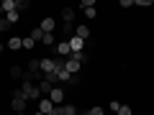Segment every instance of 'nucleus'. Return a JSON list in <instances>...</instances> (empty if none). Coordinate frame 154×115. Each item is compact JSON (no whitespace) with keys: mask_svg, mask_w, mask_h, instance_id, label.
<instances>
[{"mask_svg":"<svg viewBox=\"0 0 154 115\" xmlns=\"http://www.w3.org/2000/svg\"><path fill=\"white\" fill-rule=\"evenodd\" d=\"M33 115H44V113H41V110H36V113H33Z\"/></svg>","mask_w":154,"mask_h":115,"instance_id":"nucleus-33","label":"nucleus"},{"mask_svg":"<svg viewBox=\"0 0 154 115\" xmlns=\"http://www.w3.org/2000/svg\"><path fill=\"white\" fill-rule=\"evenodd\" d=\"M80 66H82V64H80V59H77V56H67V59H64V69L69 72V74H77V72H80Z\"/></svg>","mask_w":154,"mask_h":115,"instance_id":"nucleus-5","label":"nucleus"},{"mask_svg":"<svg viewBox=\"0 0 154 115\" xmlns=\"http://www.w3.org/2000/svg\"><path fill=\"white\" fill-rule=\"evenodd\" d=\"M26 8H28V3H26V0H18V3H16V10H18V13H21V10H26Z\"/></svg>","mask_w":154,"mask_h":115,"instance_id":"nucleus-24","label":"nucleus"},{"mask_svg":"<svg viewBox=\"0 0 154 115\" xmlns=\"http://www.w3.org/2000/svg\"><path fill=\"white\" fill-rule=\"evenodd\" d=\"M118 108H121V102H118V100H113V102H110V110H113V113H118Z\"/></svg>","mask_w":154,"mask_h":115,"instance_id":"nucleus-30","label":"nucleus"},{"mask_svg":"<svg viewBox=\"0 0 154 115\" xmlns=\"http://www.w3.org/2000/svg\"><path fill=\"white\" fill-rule=\"evenodd\" d=\"M41 44H44V46H54V33H44Z\"/></svg>","mask_w":154,"mask_h":115,"instance_id":"nucleus-18","label":"nucleus"},{"mask_svg":"<svg viewBox=\"0 0 154 115\" xmlns=\"http://www.w3.org/2000/svg\"><path fill=\"white\" fill-rule=\"evenodd\" d=\"M38 69H41V74H44V77H46V74H51V72H59L51 56H44V59H38Z\"/></svg>","mask_w":154,"mask_h":115,"instance_id":"nucleus-3","label":"nucleus"},{"mask_svg":"<svg viewBox=\"0 0 154 115\" xmlns=\"http://www.w3.org/2000/svg\"><path fill=\"white\" fill-rule=\"evenodd\" d=\"M80 5H82V8H93V5H95V0H82Z\"/></svg>","mask_w":154,"mask_h":115,"instance_id":"nucleus-29","label":"nucleus"},{"mask_svg":"<svg viewBox=\"0 0 154 115\" xmlns=\"http://www.w3.org/2000/svg\"><path fill=\"white\" fill-rule=\"evenodd\" d=\"M54 51H57V56H62V59H67V56H72V51H69V41H59Z\"/></svg>","mask_w":154,"mask_h":115,"instance_id":"nucleus-6","label":"nucleus"},{"mask_svg":"<svg viewBox=\"0 0 154 115\" xmlns=\"http://www.w3.org/2000/svg\"><path fill=\"white\" fill-rule=\"evenodd\" d=\"M3 51H5V44H0V54H3Z\"/></svg>","mask_w":154,"mask_h":115,"instance_id":"nucleus-31","label":"nucleus"},{"mask_svg":"<svg viewBox=\"0 0 154 115\" xmlns=\"http://www.w3.org/2000/svg\"><path fill=\"white\" fill-rule=\"evenodd\" d=\"M77 59H80V64H88V61H90V54H85V51H82V54H77Z\"/></svg>","mask_w":154,"mask_h":115,"instance_id":"nucleus-26","label":"nucleus"},{"mask_svg":"<svg viewBox=\"0 0 154 115\" xmlns=\"http://www.w3.org/2000/svg\"><path fill=\"white\" fill-rule=\"evenodd\" d=\"M75 36L82 38V41H88V38H90V28H88V26H77V28H75Z\"/></svg>","mask_w":154,"mask_h":115,"instance_id":"nucleus-11","label":"nucleus"},{"mask_svg":"<svg viewBox=\"0 0 154 115\" xmlns=\"http://www.w3.org/2000/svg\"><path fill=\"white\" fill-rule=\"evenodd\" d=\"M59 115H77V108L69 105V102H64V105H59Z\"/></svg>","mask_w":154,"mask_h":115,"instance_id":"nucleus-12","label":"nucleus"},{"mask_svg":"<svg viewBox=\"0 0 154 115\" xmlns=\"http://www.w3.org/2000/svg\"><path fill=\"white\" fill-rule=\"evenodd\" d=\"M21 95L26 100H41V92H38V87L31 82V79H23V87H21Z\"/></svg>","mask_w":154,"mask_h":115,"instance_id":"nucleus-1","label":"nucleus"},{"mask_svg":"<svg viewBox=\"0 0 154 115\" xmlns=\"http://www.w3.org/2000/svg\"><path fill=\"white\" fill-rule=\"evenodd\" d=\"M36 87H38V92L44 95V97H49V92H51V90H54V84H49V82H46V79H41V82H38Z\"/></svg>","mask_w":154,"mask_h":115,"instance_id":"nucleus-10","label":"nucleus"},{"mask_svg":"<svg viewBox=\"0 0 154 115\" xmlns=\"http://www.w3.org/2000/svg\"><path fill=\"white\" fill-rule=\"evenodd\" d=\"M88 115H105V110L95 105V108H90V110H88Z\"/></svg>","mask_w":154,"mask_h":115,"instance_id":"nucleus-22","label":"nucleus"},{"mask_svg":"<svg viewBox=\"0 0 154 115\" xmlns=\"http://www.w3.org/2000/svg\"><path fill=\"white\" fill-rule=\"evenodd\" d=\"M38 28H41L44 33H54V28H57V21L49 16V18H44V21H41V26H38Z\"/></svg>","mask_w":154,"mask_h":115,"instance_id":"nucleus-8","label":"nucleus"},{"mask_svg":"<svg viewBox=\"0 0 154 115\" xmlns=\"http://www.w3.org/2000/svg\"><path fill=\"white\" fill-rule=\"evenodd\" d=\"M80 115H88V113H80Z\"/></svg>","mask_w":154,"mask_h":115,"instance_id":"nucleus-35","label":"nucleus"},{"mask_svg":"<svg viewBox=\"0 0 154 115\" xmlns=\"http://www.w3.org/2000/svg\"><path fill=\"white\" fill-rule=\"evenodd\" d=\"M0 18H5V13H3V5H0Z\"/></svg>","mask_w":154,"mask_h":115,"instance_id":"nucleus-32","label":"nucleus"},{"mask_svg":"<svg viewBox=\"0 0 154 115\" xmlns=\"http://www.w3.org/2000/svg\"><path fill=\"white\" fill-rule=\"evenodd\" d=\"M0 5H3V13H11V10H16V0H3Z\"/></svg>","mask_w":154,"mask_h":115,"instance_id":"nucleus-17","label":"nucleus"},{"mask_svg":"<svg viewBox=\"0 0 154 115\" xmlns=\"http://www.w3.org/2000/svg\"><path fill=\"white\" fill-rule=\"evenodd\" d=\"M8 28H11V23H8L5 18H0V31H8Z\"/></svg>","mask_w":154,"mask_h":115,"instance_id":"nucleus-27","label":"nucleus"},{"mask_svg":"<svg viewBox=\"0 0 154 115\" xmlns=\"http://www.w3.org/2000/svg\"><path fill=\"white\" fill-rule=\"evenodd\" d=\"M8 49H13V51H18V49H23V38H18V36H13L11 41H8Z\"/></svg>","mask_w":154,"mask_h":115,"instance_id":"nucleus-14","label":"nucleus"},{"mask_svg":"<svg viewBox=\"0 0 154 115\" xmlns=\"http://www.w3.org/2000/svg\"><path fill=\"white\" fill-rule=\"evenodd\" d=\"M134 5H136V8H149V5H152V0H134Z\"/></svg>","mask_w":154,"mask_h":115,"instance_id":"nucleus-23","label":"nucleus"},{"mask_svg":"<svg viewBox=\"0 0 154 115\" xmlns=\"http://www.w3.org/2000/svg\"><path fill=\"white\" fill-rule=\"evenodd\" d=\"M85 16L88 18H98V10H95V8H85Z\"/></svg>","mask_w":154,"mask_h":115,"instance_id":"nucleus-25","label":"nucleus"},{"mask_svg":"<svg viewBox=\"0 0 154 115\" xmlns=\"http://www.w3.org/2000/svg\"><path fill=\"white\" fill-rule=\"evenodd\" d=\"M26 102L28 100L21 95V90H16V95H13V100H11V108L16 110V113H26Z\"/></svg>","mask_w":154,"mask_h":115,"instance_id":"nucleus-2","label":"nucleus"},{"mask_svg":"<svg viewBox=\"0 0 154 115\" xmlns=\"http://www.w3.org/2000/svg\"><path fill=\"white\" fill-rule=\"evenodd\" d=\"M16 115H28V113H16Z\"/></svg>","mask_w":154,"mask_h":115,"instance_id":"nucleus-34","label":"nucleus"},{"mask_svg":"<svg viewBox=\"0 0 154 115\" xmlns=\"http://www.w3.org/2000/svg\"><path fill=\"white\" fill-rule=\"evenodd\" d=\"M31 38H33V41H41V38H44V31H41V28H33V31H31Z\"/></svg>","mask_w":154,"mask_h":115,"instance_id":"nucleus-19","label":"nucleus"},{"mask_svg":"<svg viewBox=\"0 0 154 115\" xmlns=\"http://www.w3.org/2000/svg\"><path fill=\"white\" fill-rule=\"evenodd\" d=\"M72 18H75V10H72V8H64V10H62V21L72 23Z\"/></svg>","mask_w":154,"mask_h":115,"instance_id":"nucleus-16","label":"nucleus"},{"mask_svg":"<svg viewBox=\"0 0 154 115\" xmlns=\"http://www.w3.org/2000/svg\"><path fill=\"white\" fill-rule=\"evenodd\" d=\"M18 18H21V13H18V10H11V13H5V21L11 23V26H16V23H18Z\"/></svg>","mask_w":154,"mask_h":115,"instance_id":"nucleus-15","label":"nucleus"},{"mask_svg":"<svg viewBox=\"0 0 154 115\" xmlns=\"http://www.w3.org/2000/svg\"><path fill=\"white\" fill-rule=\"evenodd\" d=\"M118 5H121V8H134V0H121Z\"/></svg>","mask_w":154,"mask_h":115,"instance_id":"nucleus-28","label":"nucleus"},{"mask_svg":"<svg viewBox=\"0 0 154 115\" xmlns=\"http://www.w3.org/2000/svg\"><path fill=\"white\" fill-rule=\"evenodd\" d=\"M69 41V51H72V56H77V54H82V49H85V41L82 38H77V36H72V38H67Z\"/></svg>","mask_w":154,"mask_h":115,"instance_id":"nucleus-4","label":"nucleus"},{"mask_svg":"<svg viewBox=\"0 0 154 115\" xmlns=\"http://www.w3.org/2000/svg\"><path fill=\"white\" fill-rule=\"evenodd\" d=\"M33 46H36V41H33L31 36H26V38H23V49H33Z\"/></svg>","mask_w":154,"mask_h":115,"instance_id":"nucleus-21","label":"nucleus"},{"mask_svg":"<svg viewBox=\"0 0 154 115\" xmlns=\"http://www.w3.org/2000/svg\"><path fill=\"white\" fill-rule=\"evenodd\" d=\"M49 100H51V102H54V105H64V90L54 87V90H51V92H49Z\"/></svg>","mask_w":154,"mask_h":115,"instance_id":"nucleus-7","label":"nucleus"},{"mask_svg":"<svg viewBox=\"0 0 154 115\" xmlns=\"http://www.w3.org/2000/svg\"><path fill=\"white\" fill-rule=\"evenodd\" d=\"M8 74H11V79H23V74H26V72H23V69H21V66H18V64H13Z\"/></svg>","mask_w":154,"mask_h":115,"instance_id":"nucleus-13","label":"nucleus"},{"mask_svg":"<svg viewBox=\"0 0 154 115\" xmlns=\"http://www.w3.org/2000/svg\"><path fill=\"white\" fill-rule=\"evenodd\" d=\"M116 115H134V110L128 108V105H121V108H118V113Z\"/></svg>","mask_w":154,"mask_h":115,"instance_id":"nucleus-20","label":"nucleus"},{"mask_svg":"<svg viewBox=\"0 0 154 115\" xmlns=\"http://www.w3.org/2000/svg\"><path fill=\"white\" fill-rule=\"evenodd\" d=\"M38 110H41L44 115H49L51 110H54V102H51L49 97H41V100H38Z\"/></svg>","mask_w":154,"mask_h":115,"instance_id":"nucleus-9","label":"nucleus"}]
</instances>
